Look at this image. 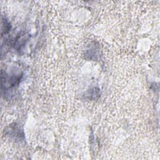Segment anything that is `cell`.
I'll return each mask as SVG.
<instances>
[{
	"label": "cell",
	"instance_id": "obj_1",
	"mask_svg": "<svg viewBox=\"0 0 160 160\" xmlns=\"http://www.w3.org/2000/svg\"><path fill=\"white\" fill-rule=\"evenodd\" d=\"M22 77V74H8L6 72L1 71V90L9 89L18 86Z\"/></svg>",
	"mask_w": 160,
	"mask_h": 160
},
{
	"label": "cell",
	"instance_id": "obj_2",
	"mask_svg": "<svg viewBox=\"0 0 160 160\" xmlns=\"http://www.w3.org/2000/svg\"><path fill=\"white\" fill-rule=\"evenodd\" d=\"M11 24L8 19L4 17L2 18V26H1V35L7 34L11 29Z\"/></svg>",
	"mask_w": 160,
	"mask_h": 160
},
{
	"label": "cell",
	"instance_id": "obj_3",
	"mask_svg": "<svg viewBox=\"0 0 160 160\" xmlns=\"http://www.w3.org/2000/svg\"><path fill=\"white\" fill-rule=\"evenodd\" d=\"M86 96H88L89 99H96V96H99V90L96 88L91 89L87 92Z\"/></svg>",
	"mask_w": 160,
	"mask_h": 160
}]
</instances>
